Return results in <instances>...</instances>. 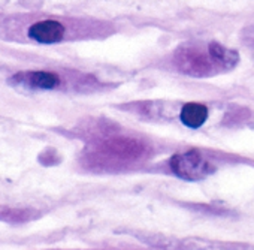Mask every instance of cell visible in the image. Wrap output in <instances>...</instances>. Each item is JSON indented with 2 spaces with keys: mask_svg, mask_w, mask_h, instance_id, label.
Returning <instances> with one entry per match:
<instances>
[{
  "mask_svg": "<svg viewBox=\"0 0 254 250\" xmlns=\"http://www.w3.org/2000/svg\"><path fill=\"white\" fill-rule=\"evenodd\" d=\"M238 62V53L218 42L183 44L172 54L174 68L178 72L194 78H206L232 71Z\"/></svg>",
  "mask_w": 254,
  "mask_h": 250,
  "instance_id": "cell-1",
  "label": "cell"
},
{
  "mask_svg": "<svg viewBox=\"0 0 254 250\" xmlns=\"http://www.w3.org/2000/svg\"><path fill=\"white\" fill-rule=\"evenodd\" d=\"M151 153V146L142 140L112 135L100 140L91 155L102 167H126L147 159Z\"/></svg>",
  "mask_w": 254,
  "mask_h": 250,
  "instance_id": "cell-2",
  "label": "cell"
},
{
  "mask_svg": "<svg viewBox=\"0 0 254 250\" xmlns=\"http://www.w3.org/2000/svg\"><path fill=\"white\" fill-rule=\"evenodd\" d=\"M171 169L183 180L199 181L214 174L215 167L199 150H187L171 158Z\"/></svg>",
  "mask_w": 254,
  "mask_h": 250,
  "instance_id": "cell-3",
  "label": "cell"
},
{
  "mask_svg": "<svg viewBox=\"0 0 254 250\" xmlns=\"http://www.w3.org/2000/svg\"><path fill=\"white\" fill-rule=\"evenodd\" d=\"M66 33H67L66 26L62 21L53 20V18L35 21L27 29V36L32 41L38 44H45V45L62 42L66 38Z\"/></svg>",
  "mask_w": 254,
  "mask_h": 250,
  "instance_id": "cell-4",
  "label": "cell"
},
{
  "mask_svg": "<svg viewBox=\"0 0 254 250\" xmlns=\"http://www.w3.org/2000/svg\"><path fill=\"white\" fill-rule=\"evenodd\" d=\"M14 81L39 90H54L63 84L62 77L51 71H33V72L17 74L14 77Z\"/></svg>",
  "mask_w": 254,
  "mask_h": 250,
  "instance_id": "cell-5",
  "label": "cell"
},
{
  "mask_svg": "<svg viewBox=\"0 0 254 250\" xmlns=\"http://www.w3.org/2000/svg\"><path fill=\"white\" fill-rule=\"evenodd\" d=\"M180 120L190 129H199L208 120V106L199 102L184 103L180 111Z\"/></svg>",
  "mask_w": 254,
  "mask_h": 250,
  "instance_id": "cell-6",
  "label": "cell"
},
{
  "mask_svg": "<svg viewBox=\"0 0 254 250\" xmlns=\"http://www.w3.org/2000/svg\"><path fill=\"white\" fill-rule=\"evenodd\" d=\"M30 217V211L26 210H8L5 213H0V219L8 222H23Z\"/></svg>",
  "mask_w": 254,
  "mask_h": 250,
  "instance_id": "cell-7",
  "label": "cell"
}]
</instances>
